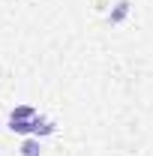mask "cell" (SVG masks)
<instances>
[{"instance_id":"1","label":"cell","mask_w":153,"mask_h":156,"mask_svg":"<svg viewBox=\"0 0 153 156\" xmlns=\"http://www.w3.org/2000/svg\"><path fill=\"white\" fill-rule=\"evenodd\" d=\"M129 9H132V3H129V0H117L114 9L108 12V24H123L126 15H129Z\"/></svg>"},{"instance_id":"3","label":"cell","mask_w":153,"mask_h":156,"mask_svg":"<svg viewBox=\"0 0 153 156\" xmlns=\"http://www.w3.org/2000/svg\"><path fill=\"white\" fill-rule=\"evenodd\" d=\"M18 153H21V156H42V141H39L36 135L24 138V141H21V147H18Z\"/></svg>"},{"instance_id":"5","label":"cell","mask_w":153,"mask_h":156,"mask_svg":"<svg viewBox=\"0 0 153 156\" xmlns=\"http://www.w3.org/2000/svg\"><path fill=\"white\" fill-rule=\"evenodd\" d=\"M36 117V108L33 105H15L9 111V120H33Z\"/></svg>"},{"instance_id":"4","label":"cell","mask_w":153,"mask_h":156,"mask_svg":"<svg viewBox=\"0 0 153 156\" xmlns=\"http://www.w3.org/2000/svg\"><path fill=\"white\" fill-rule=\"evenodd\" d=\"M36 117H33V120H36ZM33 120H6V126H9V132H15V135H33Z\"/></svg>"},{"instance_id":"2","label":"cell","mask_w":153,"mask_h":156,"mask_svg":"<svg viewBox=\"0 0 153 156\" xmlns=\"http://www.w3.org/2000/svg\"><path fill=\"white\" fill-rule=\"evenodd\" d=\"M57 132V126H54V120H48V117L39 114L36 120H33V135L36 138H45V135H54Z\"/></svg>"}]
</instances>
